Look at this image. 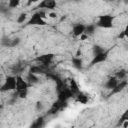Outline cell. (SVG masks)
Wrapping results in <instances>:
<instances>
[{"instance_id":"cell-1","label":"cell","mask_w":128,"mask_h":128,"mask_svg":"<svg viewBox=\"0 0 128 128\" xmlns=\"http://www.w3.org/2000/svg\"><path fill=\"white\" fill-rule=\"evenodd\" d=\"M46 16V13L44 11H38L32 14L30 19L27 22V25H39V26H44L46 25V21L44 20Z\"/></svg>"},{"instance_id":"cell-2","label":"cell","mask_w":128,"mask_h":128,"mask_svg":"<svg viewBox=\"0 0 128 128\" xmlns=\"http://www.w3.org/2000/svg\"><path fill=\"white\" fill-rule=\"evenodd\" d=\"M113 20H114V16H112V15H109V14L101 15V16H99L98 21L95 26L99 27V28L110 29L113 27Z\"/></svg>"},{"instance_id":"cell-3","label":"cell","mask_w":128,"mask_h":128,"mask_svg":"<svg viewBox=\"0 0 128 128\" xmlns=\"http://www.w3.org/2000/svg\"><path fill=\"white\" fill-rule=\"evenodd\" d=\"M16 90V77L15 76H7L4 80V83L0 86V92H8Z\"/></svg>"},{"instance_id":"cell-4","label":"cell","mask_w":128,"mask_h":128,"mask_svg":"<svg viewBox=\"0 0 128 128\" xmlns=\"http://www.w3.org/2000/svg\"><path fill=\"white\" fill-rule=\"evenodd\" d=\"M109 52H110V50H105L104 52H102V53H100L98 55H95L93 57V59L91 60V62L89 64V67H92V66H95L96 64L105 62L109 57Z\"/></svg>"},{"instance_id":"cell-5","label":"cell","mask_w":128,"mask_h":128,"mask_svg":"<svg viewBox=\"0 0 128 128\" xmlns=\"http://www.w3.org/2000/svg\"><path fill=\"white\" fill-rule=\"evenodd\" d=\"M53 58H54V54H52V53H47V54H43V55L37 56V57L35 58V61L40 62L43 67H48V66L51 64Z\"/></svg>"},{"instance_id":"cell-6","label":"cell","mask_w":128,"mask_h":128,"mask_svg":"<svg viewBox=\"0 0 128 128\" xmlns=\"http://www.w3.org/2000/svg\"><path fill=\"white\" fill-rule=\"evenodd\" d=\"M71 97H73V93L71 92V90L68 87H65L61 91L58 92V98H57V100H59L61 102H67V100L70 99Z\"/></svg>"},{"instance_id":"cell-7","label":"cell","mask_w":128,"mask_h":128,"mask_svg":"<svg viewBox=\"0 0 128 128\" xmlns=\"http://www.w3.org/2000/svg\"><path fill=\"white\" fill-rule=\"evenodd\" d=\"M66 102H61L59 100H56L50 107L49 111H48V115H55L56 113H58L61 109H63L66 106Z\"/></svg>"},{"instance_id":"cell-8","label":"cell","mask_w":128,"mask_h":128,"mask_svg":"<svg viewBox=\"0 0 128 128\" xmlns=\"http://www.w3.org/2000/svg\"><path fill=\"white\" fill-rule=\"evenodd\" d=\"M127 85H128V81H127L126 79H125V80H121V81H119V83H118V84L111 90L109 96H112V95H115V94H118V93L122 92V91L127 87Z\"/></svg>"},{"instance_id":"cell-9","label":"cell","mask_w":128,"mask_h":128,"mask_svg":"<svg viewBox=\"0 0 128 128\" xmlns=\"http://www.w3.org/2000/svg\"><path fill=\"white\" fill-rule=\"evenodd\" d=\"M29 86H30V84L27 81H25L22 78V76H20V75H17L16 76V91L28 89Z\"/></svg>"},{"instance_id":"cell-10","label":"cell","mask_w":128,"mask_h":128,"mask_svg":"<svg viewBox=\"0 0 128 128\" xmlns=\"http://www.w3.org/2000/svg\"><path fill=\"white\" fill-rule=\"evenodd\" d=\"M56 6H57V3H56V1H54V0H43V1H41V2L38 4L37 8L54 9V8H56Z\"/></svg>"},{"instance_id":"cell-11","label":"cell","mask_w":128,"mask_h":128,"mask_svg":"<svg viewBox=\"0 0 128 128\" xmlns=\"http://www.w3.org/2000/svg\"><path fill=\"white\" fill-rule=\"evenodd\" d=\"M85 31V25L84 24H76L73 26L72 29V34L75 37H80Z\"/></svg>"},{"instance_id":"cell-12","label":"cell","mask_w":128,"mask_h":128,"mask_svg":"<svg viewBox=\"0 0 128 128\" xmlns=\"http://www.w3.org/2000/svg\"><path fill=\"white\" fill-rule=\"evenodd\" d=\"M118 83H119V80H118L115 76H112V77H110V78L107 80V82L105 83V87H106V89L112 90Z\"/></svg>"},{"instance_id":"cell-13","label":"cell","mask_w":128,"mask_h":128,"mask_svg":"<svg viewBox=\"0 0 128 128\" xmlns=\"http://www.w3.org/2000/svg\"><path fill=\"white\" fill-rule=\"evenodd\" d=\"M29 73H32V74H34V75H39V74L42 75V74H45L46 72H45V69H44L43 66L34 65V66H32V67L30 68Z\"/></svg>"},{"instance_id":"cell-14","label":"cell","mask_w":128,"mask_h":128,"mask_svg":"<svg viewBox=\"0 0 128 128\" xmlns=\"http://www.w3.org/2000/svg\"><path fill=\"white\" fill-rule=\"evenodd\" d=\"M69 84H70V86H69L68 88L71 90V92L73 93V95H74V94H78V93L80 92V91H79V86H78V84H77V82H76L75 79L71 78V79L69 80Z\"/></svg>"},{"instance_id":"cell-15","label":"cell","mask_w":128,"mask_h":128,"mask_svg":"<svg viewBox=\"0 0 128 128\" xmlns=\"http://www.w3.org/2000/svg\"><path fill=\"white\" fill-rule=\"evenodd\" d=\"M44 123H45V119H44L43 116H41V117L37 118V119L31 124V126H30L29 128H42V127L44 126Z\"/></svg>"},{"instance_id":"cell-16","label":"cell","mask_w":128,"mask_h":128,"mask_svg":"<svg viewBox=\"0 0 128 128\" xmlns=\"http://www.w3.org/2000/svg\"><path fill=\"white\" fill-rule=\"evenodd\" d=\"M72 65L77 70H81L83 67V61L80 57H73L72 58Z\"/></svg>"},{"instance_id":"cell-17","label":"cell","mask_w":128,"mask_h":128,"mask_svg":"<svg viewBox=\"0 0 128 128\" xmlns=\"http://www.w3.org/2000/svg\"><path fill=\"white\" fill-rule=\"evenodd\" d=\"M77 101L81 104H87L88 103V96L84 94L83 92H79L77 94Z\"/></svg>"},{"instance_id":"cell-18","label":"cell","mask_w":128,"mask_h":128,"mask_svg":"<svg viewBox=\"0 0 128 128\" xmlns=\"http://www.w3.org/2000/svg\"><path fill=\"white\" fill-rule=\"evenodd\" d=\"M95 28H96V26L94 25V24H89V25H85V31H84V33L86 34V35H92V34H94V32H95Z\"/></svg>"},{"instance_id":"cell-19","label":"cell","mask_w":128,"mask_h":128,"mask_svg":"<svg viewBox=\"0 0 128 128\" xmlns=\"http://www.w3.org/2000/svg\"><path fill=\"white\" fill-rule=\"evenodd\" d=\"M126 76H127V72H126L125 69H121V70H119L118 72H116V75H115V77H116L119 81H121V80H125V79H126Z\"/></svg>"},{"instance_id":"cell-20","label":"cell","mask_w":128,"mask_h":128,"mask_svg":"<svg viewBox=\"0 0 128 128\" xmlns=\"http://www.w3.org/2000/svg\"><path fill=\"white\" fill-rule=\"evenodd\" d=\"M126 120H128V110H125L124 112H123V114L120 116V118H119V120H118V122H117V127H119V126H121L122 125V123L124 122V121H126Z\"/></svg>"},{"instance_id":"cell-21","label":"cell","mask_w":128,"mask_h":128,"mask_svg":"<svg viewBox=\"0 0 128 128\" xmlns=\"http://www.w3.org/2000/svg\"><path fill=\"white\" fill-rule=\"evenodd\" d=\"M27 79H28V81L30 82V83H38L39 82V79H38V76L37 75H34V74H32V73H28V75H27Z\"/></svg>"},{"instance_id":"cell-22","label":"cell","mask_w":128,"mask_h":128,"mask_svg":"<svg viewBox=\"0 0 128 128\" xmlns=\"http://www.w3.org/2000/svg\"><path fill=\"white\" fill-rule=\"evenodd\" d=\"M26 19H27V13H25V12H23V13H21L18 17H17V23H19V24H22V23H24L25 21H26Z\"/></svg>"},{"instance_id":"cell-23","label":"cell","mask_w":128,"mask_h":128,"mask_svg":"<svg viewBox=\"0 0 128 128\" xmlns=\"http://www.w3.org/2000/svg\"><path fill=\"white\" fill-rule=\"evenodd\" d=\"M104 51H105V49H104L102 46L95 45V46L93 47V53H94V56H95V55H98V54H100V53H102V52H104Z\"/></svg>"},{"instance_id":"cell-24","label":"cell","mask_w":128,"mask_h":128,"mask_svg":"<svg viewBox=\"0 0 128 128\" xmlns=\"http://www.w3.org/2000/svg\"><path fill=\"white\" fill-rule=\"evenodd\" d=\"M20 5V1L19 0H10L8 2V8H16Z\"/></svg>"},{"instance_id":"cell-25","label":"cell","mask_w":128,"mask_h":128,"mask_svg":"<svg viewBox=\"0 0 128 128\" xmlns=\"http://www.w3.org/2000/svg\"><path fill=\"white\" fill-rule=\"evenodd\" d=\"M1 44H2L3 46L10 47V44H11V38H9V37H3L2 40H1Z\"/></svg>"},{"instance_id":"cell-26","label":"cell","mask_w":128,"mask_h":128,"mask_svg":"<svg viewBox=\"0 0 128 128\" xmlns=\"http://www.w3.org/2000/svg\"><path fill=\"white\" fill-rule=\"evenodd\" d=\"M17 94H18V97H19V98L24 99V98H26V97H27V95H28V89L17 91Z\"/></svg>"},{"instance_id":"cell-27","label":"cell","mask_w":128,"mask_h":128,"mask_svg":"<svg viewBox=\"0 0 128 128\" xmlns=\"http://www.w3.org/2000/svg\"><path fill=\"white\" fill-rule=\"evenodd\" d=\"M19 42H20V38H13V39H11V44H10V47L11 48H13V47H16L18 44H19Z\"/></svg>"},{"instance_id":"cell-28","label":"cell","mask_w":128,"mask_h":128,"mask_svg":"<svg viewBox=\"0 0 128 128\" xmlns=\"http://www.w3.org/2000/svg\"><path fill=\"white\" fill-rule=\"evenodd\" d=\"M126 36H127V29H124V30L118 35V38H119V39H124V38H126Z\"/></svg>"},{"instance_id":"cell-29","label":"cell","mask_w":128,"mask_h":128,"mask_svg":"<svg viewBox=\"0 0 128 128\" xmlns=\"http://www.w3.org/2000/svg\"><path fill=\"white\" fill-rule=\"evenodd\" d=\"M47 17L54 19V18H57V14H56L55 12H51V13H49V14H48V16H47Z\"/></svg>"},{"instance_id":"cell-30","label":"cell","mask_w":128,"mask_h":128,"mask_svg":"<svg viewBox=\"0 0 128 128\" xmlns=\"http://www.w3.org/2000/svg\"><path fill=\"white\" fill-rule=\"evenodd\" d=\"M88 37H89L88 35H86L85 33H83V34H82V35L80 36V40H81V41H84V40H86V39H88Z\"/></svg>"},{"instance_id":"cell-31","label":"cell","mask_w":128,"mask_h":128,"mask_svg":"<svg viewBox=\"0 0 128 128\" xmlns=\"http://www.w3.org/2000/svg\"><path fill=\"white\" fill-rule=\"evenodd\" d=\"M42 107H43V105H42L41 102H37V103H36V109H37V110L42 109Z\"/></svg>"},{"instance_id":"cell-32","label":"cell","mask_w":128,"mask_h":128,"mask_svg":"<svg viewBox=\"0 0 128 128\" xmlns=\"http://www.w3.org/2000/svg\"><path fill=\"white\" fill-rule=\"evenodd\" d=\"M122 128H127L128 127V120H126V121H124L123 123H122Z\"/></svg>"},{"instance_id":"cell-33","label":"cell","mask_w":128,"mask_h":128,"mask_svg":"<svg viewBox=\"0 0 128 128\" xmlns=\"http://www.w3.org/2000/svg\"><path fill=\"white\" fill-rule=\"evenodd\" d=\"M81 56V50L80 49H78L77 50V52H76V55L74 56V57H80Z\"/></svg>"},{"instance_id":"cell-34","label":"cell","mask_w":128,"mask_h":128,"mask_svg":"<svg viewBox=\"0 0 128 128\" xmlns=\"http://www.w3.org/2000/svg\"><path fill=\"white\" fill-rule=\"evenodd\" d=\"M65 19H66V16H63V17H62V18L60 19V21L62 22V21H63V20H65Z\"/></svg>"},{"instance_id":"cell-35","label":"cell","mask_w":128,"mask_h":128,"mask_svg":"<svg viewBox=\"0 0 128 128\" xmlns=\"http://www.w3.org/2000/svg\"><path fill=\"white\" fill-rule=\"evenodd\" d=\"M0 80H1V79H0Z\"/></svg>"}]
</instances>
